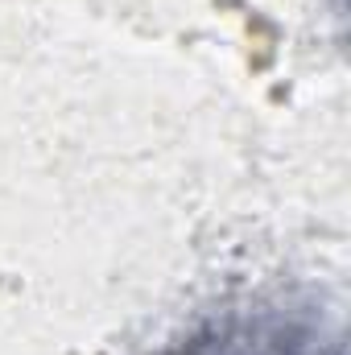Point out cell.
Instances as JSON below:
<instances>
[{
    "label": "cell",
    "instance_id": "6da1fadb",
    "mask_svg": "<svg viewBox=\"0 0 351 355\" xmlns=\"http://www.w3.org/2000/svg\"><path fill=\"white\" fill-rule=\"evenodd\" d=\"M157 355H348V339L314 293H252L198 314Z\"/></svg>",
    "mask_w": 351,
    "mask_h": 355
}]
</instances>
